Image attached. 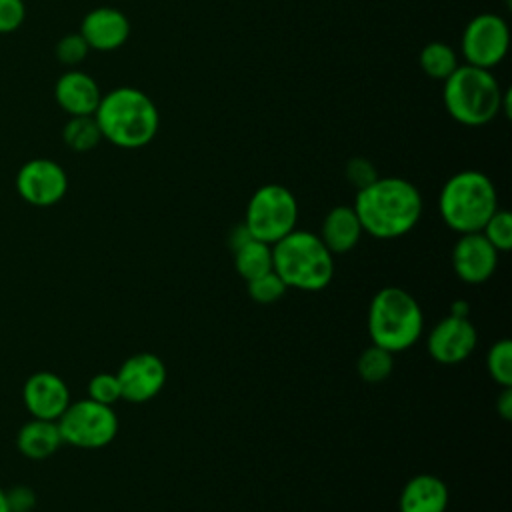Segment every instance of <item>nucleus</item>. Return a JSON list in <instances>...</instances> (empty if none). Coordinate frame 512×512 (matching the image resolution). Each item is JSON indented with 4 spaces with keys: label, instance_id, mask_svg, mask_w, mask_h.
Returning <instances> with one entry per match:
<instances>
[{
    "label": "nucleus",
    "instance_id": "nucleus-29",
    "mask_svg": "<svg viewBox=\"0 0 512 512\" xmlns=\"http://www.w3.org/2000/svg\"><path fill=\"white\" fill-rule=\"evenodd\" d=\"M378 178V172H376V166L368 160V158H350L348 164H346V180L356 188V190H362L366 188L368 184H372L374 180Z\"/></svg>",
    "mask_w": 512,
    "mask_h": 512
},
{
    "label": "nucleus",
    "instance_id": "nucleus-15",
    "mask_svg": "<svg viewBox=\"0 0 512 512\" xmlns=\"http://www.w3.org/2000/svg\"><path fill=\"white\" fill-rule=\"evenodd\" d=\"M80 34L88 48L98 52H112L124 46L130 36L128 16L112 6H98L90 10L80 22Z\"/></svg>",
    "mask_w": 512,
    "mask_h": 512
},
{
    "label": "nucleus",
    "instance_id": "nucleus-19",
    "mask_svg": "<svg viewBox=\"0 0 512 512\" xmlns=\"http://www.w3.org/2000/svg\"><path fill=\"white\" fill-rule=\"evenodd\" d=\"M62 444L64 442L60 436V428L54 420L30 418L18 428L16 434V448L28 460H46Z\"/></svg>",
    "mask_w": 512,
    "mask_h": 512
},
{
    "label": "nucleus",
    "instance_id": "nucleus-13",
    "mask_svg": "<svg viewBox=\"0 0 512 512\" xmlns=\"http://www.w3.org/2000/svg\"><path fill=\"white\" fill-rule=\"evenodd\" d=\"M498 254L482 232L460 234L452 248L454 274L464 284H484L496 272Z\"/></svg>",
    "mask_w": 512,
    "mask_h": 512
},
{
    "label": "nucleus",
    "instance_id": "nucleus-20",
    "mask_svg": "<svg viewBox=\"0 0 512 512\" xmlns=\"http://www.w3.org/2000/svg\"><path fill=\"white\" fill-rule=\"evenodd\" d=\"M234 268L248 282L272 270V246L250 238L234 252Z\"/></svg>",
    "mask_w": 512,
    "mask_h": 512
},
{
    "label": "nucleus",
    "instance_id": "nucleus-18",
    "mask_svg": "<svg viewBox=\"0 0 512 512\" xmlns=\"http://www.w3.org/2000/svg\"><path fill=\"white\" fill-rule=\"evenodd\" d=\"M362 234L364 230L354 206L340 204L326 212L318 236L324 242V246L336 256L356 248Z\"/></svg>",
    "mask_w": 512,
    "mask_h": 512
},
{
    "label": "nucleus",
    "instance_id": "nucleus-6",
    "mask_svg": "<svg viewBox=\"0 0 512 512\" xmlns=\"http://www.w3.org/2000/svg\"><path fill=\"white\" fill-rule=\"evenodd\" d=\"M446 112L464 126H484L502 112L504 90L492 70L460 64L442 88Z\"/></svg>",
    "mask_w": 512,
    "mask_h": 512
},
{
    "label": "nucleus",
    "instance_id": "nucleus-2",
    "mask_svg": "<svg viewBox=\"0 0 512 512\" xmlns=\"http://www.w3.org/2000/svg\"><path fill=\"white\" fill-rule=\"evenodd\" d=\"M94 118L102 140L124 150L144 148L160 128V112L154 100L134 86H118L102 94Z\"/></svg>",
    "mask_w": 512,
    "mask_h": 512
},
{
    "label": "nucleus",
    "instance_id": "nucleus-9",
    "mask_svg": "<svg viewBox=\"0 0 512 512\" xmlns=\"http://www.w3.org/2000/svg\"><path fill=\"white\" fill-rule=\"evenodd\" d=\"M510 30L502 16L482 12L468 20L460 38V50L466 64L492 70L508 54Z\"/></svg>",
    "mask_w": 512,
    "mask_h": 512
},
{
    "label": "nucleus",
    "instance_id": "nucleus-35",
    "mask_svg": "<svg viewBox=\"0 0 512 512\" xmlns=\"http://www.w3.org/2000/svg\"><path fill=\"white\" fill-rule=\"evenodd\" d=\"M0 512H10L8 500H6V490L0 486Z\"/></svg>",
    "mask_w": 512,
    "mask_h": 512
},
{
    "label": "nucleus",
    "instance_id": "nucleus-24",
    "mask_svg": "<svg viewBox=\"0 0 512 512\" xmlns=\"http://www.w3.org/2000/svg\"><path fill=\"white\" fill-rule=\"evenodd\" d=\"M486 368L500 388L512 386V342L508 338H500L490 346L486 354Z\"/></svg>",
    "mask_w": 512,
    "mask_h": 512
},
{
    "label": "nucleus",
    "instance_id": "nucleus-7",
    "mask_svg": "<svg viewBox=\"0 0 512 512\" xmlns=\"http://www.w3.org/2000/svg\"><path fill=\"white\" fill-rule=\"evenodd\" d=\"M298 202L282 184H264L254 190L246 204L244 226L252 238L276 244L296 228Z\"/></svg>",
    "mask_w": 512,
    "mask_h": 512
},
{
    "label": "nucleus",
    "instance_id": "nucleus-5",
    "mask_svg": "<svg viewBox=\"0 0 512 512\" xmlns=\"http://www.w3.org/2000/svg\"><path fill=\"white\" fill-rule=\"evenodd\" d=\"M496 210V186L480 170H460L452 174L438 196L442 222L458 234L480 232Z\"/></svg>",
    "mask_w": 512,
    "mask_h": 512
},
{
    "label": "nucleus",
    "instance_id": "nucleus-11",
    "mask_svg": "<svg viewBox=\"0 0 512 512\" xmlns=\"http://www.w3.org/2000/svg\"><path fill=\"white\" fill-rule=\"evenodd\" d=\"M166 366L160 356L152 352H138L128 356L118 372L120 398L132 404H142L158 396L166 384Z\"/></svg>",
    "mask_w": 512,
    "mask_h": 512
},
{
    "label": "nucleus",
    "instance_id": "nucleus-17",
    "mask_svg": "<svg viewBox=\"0 0 512 512\" xmlns=\"http://www.w3.org/2000/svg\"><path fill=\"white\" fill-rule=\"evenodd\" d=\"M448 486L434 474H416L410 478L398 498L400 512H446Z\"/></svg>",
    "mask_w": 512,
    "mask_h": 512
},
{
    "label": "nucleus",
    "instance_id": "nucleus-26",
    "mask_svg": "<svg viewBox=\"0 0 512 512\" xmlns=\"http://www.w3.org/2000/svg\"><path fill=\"white\" fill-rule=\"evenodd\" d=\"M246 286H248V296L258 304H274L288 290L286 284L282 282V278L274 270H270L254 280H248Z\"/></svg>",
    "mask_w": 512,
    "mask_h": 512
},
{
    "label": "nucleus",
    "instance_id": "nucleus-23",
    "mask_svg": "<svg viewBox=\"0 0 512 512\" xmlns=\"http://www.w3.org/2000/svg\"><path fill=\"white\" fill-rule=\"evenodd\" d=\"M356 370H358V376L368 382V384H380L384 382L392 370H394V354L376 346V344H370L368 348L362 350V354L358 356L356 360Z\"/></svg>",
    "mask_w": 512,
    "mask_h": 512
},
{
    "label": "nucleus",
    "instance_id": "nucleus-32",
    "mask_svg": "<svg viewBox=\"0 0 512 512\" xmlns=\"http://www.w3.org/2000/svg\"><path fill=\"white\" fill-rule=\"evenodd\" d=\"M496 412L502 420H512V386H504L496 398Z\"/></svg>",
    "mask_w": 512,
    "mask_h": 512
},
{
    "label": "nucleus",
    "instance_id": "nucleus-1",
    "mask_svg": "<svg viewBox=\"0 0 512 512\" xmlns=\"http://www.w3.org/2000/svg\"><path fill=\"white\" fill-rule=\"evenodd\" d=\"M354 210L362 230L380 240H394L408 234L422 216V194L406 178L378 176L356 192Z\"/></svg>",
    "mask_w": 512,
    "mask_h": 512
},
{
    "label": "nucleus",
    "instance_id": "nucleus-25",
    "mask_svg": "<svg viewBox=\"0 0 512 512\" xmlns=\"http://www.w3.org/2000/svg\"><path fill=\"white\" fill-rule=\"evenodd\" d=\"M484 238L498 250L510 252L512 248V214L508 210L498 208L480 230Z\"/></svg>",
    "mask_w": 512,
    "mask_h": 512
},
{
    "label": "nucleus",
    "instance_id": "nucleus-31",
    "mask_svg": "<svg viewBox=\"0 0 512 512\" xmlns=\"http://www.w3.org/2000/svg\"><path fill=\"white\" fill-rule=\"evenodd\" d=\"M10 512H32L36 506V492L26 484H16L6 490Z\"/></svg>",
    "mask_w": 512,
    "mask_h": 512
},
{
    "label": "nucleus",
    "instance_id": "nucleus-33",
    "mask_svg": "<svg viewBox=\"0 0 512 512\" xmlns=\"http://www.w3.org/2000/svg\"><path fill=\"white\" fill-rule=\"evenodd\" d=\"M250 238H252V236H250V232L246 230L244 222H242V224H236V226L232 228L230 236H228V242H230V248H232V252H234L238 246H242L244 242H248Z\"/></svg>",
    "mask_w": 512,
    "mask_h": 512
},
{
    "label": "nucleus",
    "instance_id": "nucleus-10",
    "mask_svg": "<svg viewBox=\"0 0 512 512\" xmlns=\"http://www.w3.org/2000/svg\"><path fill=\"white\" fill-rule=\"evenodd\" d=\"M68 190L64 168L50 158H34L20 166L16 174L18 196L38 208L58 204Z\"/></svg>",
    "mask_w": 512,
    "mask_h": 512
},
{
    "label": "nucleus",
    "instance_id": "nucleus-14",
    "mask_svg": "<svg viewBox=\"0 0 512 512\" xmlns=\"http://www.w3.org/2000/svg\"><path fill=\"white\" fill-rule=\"evenodd\" d=\"M22 402L30 418L58 420L72 402L68 384L54 372L40 370L26 378L22 386Z\"/></svg>",
    "mask_w": 512,
    "mask_h": 512
},
{
    "label": "nucleus",
    "instance_id": "nucleus-22",
    "mask_svg": "<svg viewBox=\"0 0 512 512\" xmlns=\"http://www.w3.org/2000/svg\"><path fill=\"white\" fill-rule=\"evenodd\" d=\"M64 144L74 152H88L96 148L102 140V132L92 116H70L62 130Z\"/></svg>",
    "mask_w": 512,
    "mask_h": 512
},
{
    "label": "nucleus",
    "instance_id": "nucleus-8",
    "mask_svg": "<svg viewBox=\"0 0 512 512\" xmlns=\"http://www.w3.org/2000/svg\"><path fill=\"white\" fill-rule=\"evenodd\" d=\"M56 422L62 442L84 450L104 448L118 434V416L114 408L90 398L70 402Z\"/></svg>",
    "mask_w": 512,
    "mask_h": 512
},
{
    "label": "nucleus",
    "instance_id": "nucleus-16",
    "mask_svg": "<svg viewBox=\"0 0 512 512\" xmlns=\"http://www.w3.org/2000/svg\"><path fill=\"white\" fill-rule=\"evenodd\" d=\"M54 98L70 116H92L100 104L102 92L90 74L72 68L56 80Z\"/></svg>",
    "mask_w": 512,
    "mask_h": 512
},
{
    "label": "nucleus",
    "instance_id": "nucleus-34",
    "mask_svg": "<svg viewBox=\"0 0 512 512\" xmlns=\"http://www.w3.org/2000/svg\"><path fill=\"white\" fill-rule=\"evenodd\" d=\"M468 312H470V306H468V302H464V300H456V302H452V306H450V316L468 318Z\"/></svg>",
    "mask_w": 512,
    "mask_h": 512
},
{
    "label": "nucleus",
    "instance_id": "nucleus-4",
    "mask_svg": "<svg viewBox=\"0 0 512 512\" xmlns=\"http://www.w3.org/2000/svg\"><path fill=\"white\" fill-rule=\"evenodd\" d=\"M424 330L418 300L398 286L380 288L368 306V334L372 344L396 354L412 348Z\"/></svg>",
    "mask_w": 512,
    "mask_h": 512
},
{
    "label": "nucleus",
    "instance_id": "nucleus-28",
    "mask_svg": "<svg viewBox=\"0 0 512 512\" xmlns=\"http://www.w3.org/2000/svg\"><path fill=\"white\" fill-rule=\"evenodd\" d=\"M88 44H86V40L82 38V34L80 32H74V34H66V36H62L60 40H58V44H56V48H54V54H56V58L62 62V64H66V66H76V64H80L84 58H86V54H88Z\"/></svg>",
    "mask_w": 512,
    "mask_h": 512
},
{
    "label": "nucleus",
    "instance_id": "nucleus-30",
    "mask_svg": "<svg viewBox=\"0 0 512 512\" xmlns=\"http://www.w3.org/2000/svg\"><path fill=\"white\" fill-rule=\"evenodd\" d=\"M26 16L22 0H0V34L14 32Z\"/></svg>",
    "mask_w": 512,
    "mask_h": 512
},
{
    "label": "nucleus",
    "instance_id": "nucleus-21",
    "mask_svg": "<svg viewBox=\"0 0 512 512\" xmlns=\"http://www.w3.org/2000/svg\"><path fill=\"white\" fill-rule=\"evenodd\" d=\"M418 64L428 78L442 82L460 66L456 50L440 40H432L422 46L418 54Z\"/></svg>",
    "mask_w": 512,
    "mask_h": 512
},
{
    "label": "nucleus",
    "instance_id": "nucleus-3",
    "mask_svg": "<svg viewBox=\"0 0 512 512\" xmlns=\"http://www.w3.org/2000/svg\"><path fill=\"white\" fill-rule=\"evenodd\" d=\"M272 270L286 288L318 292L334 278V254L316 232L294 228L272 244Z\"/></svg>",
    "mask_w": 512,
    "mask_h": 512
},
{
    "label": "nucleus",
    "instance_id": "nucleus-27",
    "mask_svg": "<svg viewBox=\"0 0 512 512\" xmlns=\"http://www.w3.org/2000/svg\"><path fill=\"white\" fill-rule=\"evenodd\" d=\"M88 398L106 406H112L114 402L122 400L116 374H110V372L94 374L88 382Z\"/></svg>",
    "mask_w": 512,
    "mask_h": 512
},
{
    "label": "nucleus",
    "instance_id": "nucleus-12",
    "mask_svg": "<svg viewBox=\"0 0 512 512\" xmlns=\"http://www.w3.org/2000/svg\"><path fill=\"white\" fill-rule=\"evenodd\" d=\"M478 344V332L470 318L446 316L428 334V354L432 360L444 366H454L474 352Z\"/></svg>",
    "mask_w": 512,
    "mask_h": 512
}]
</instances>
